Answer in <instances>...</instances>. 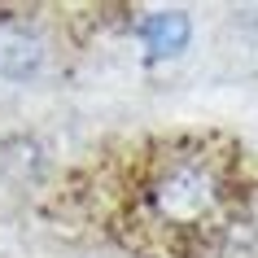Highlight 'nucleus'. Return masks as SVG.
I'll list each match as a JSON object with an SVG mask.
<instances>
[{
	"instance_id": "f257e3e1",
	"label": "nucleus",
	"mask_w": 258,
	"mask_h": 258,
	"mask_svg": "<svg viewBox=\"0 0 258 258\" xmlns=\"http://www.w3.org/2000/svg\"><path fill=\"white\" fill-rule=\"evenodd\" d=\"M228 206V171L202 149H179L153 162L145 179V210L166 232H202Z\"/></svg>"
},
{
	"instance_id": "f03ea898",
	"label": "nucleus",
	"mask_w": 258,
	"mask_h": 258,
	"mask_svg": "<svg viewBox=\"0 0 258 258\" xmlns=\"http://www.w3.org/2000/svg\"><path fill=\"white\" fill-rule=\"evenodd\" d=\"M48 66V40L27 18H0V79L31 83Z\"/></svg>"
}]
</instances>
